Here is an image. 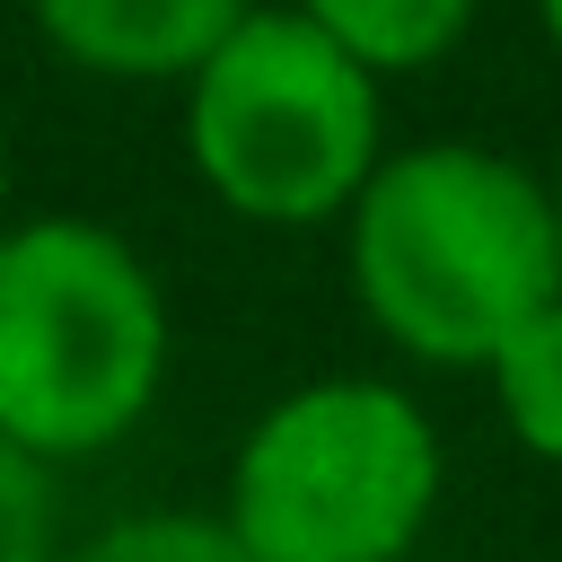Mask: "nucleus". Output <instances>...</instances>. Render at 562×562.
<instances>
[{
	"instance_id": "f257e3e1",
	"label": "nucleus",
	"mask_w": 562,
	"mask_h": 562,
	"mask_svg": "<svg viewBox=\"0 0 562 562\" xmlns=\"http://www.w3.org/2000/svg\"><path fill=\"white\" fill-rule=\"evenodd\" d=\"M351 290L413 360L492 369V351L562 299L553 193L483 140L395 149L351 202Z\"/></svg>"
},
{
	"instance_id": "f03ea898",
	"label": "nucleus",
	"mask_w": 562,
	"mask_h": 562,
	"mask_svg": "<svg viewBox=\"0 0 562 562\" xmlns=\"http://www.w3.org/2000/svg\"><path fill=\"white\" fill-rule=\"evenodd\" d=\"M167 378L158 272L97 220H18L0 237V439L44 457L114 448Z\"/></svg>"
},
{
	"instance_id": "7ed1b4c3",
	"label": "nucleus",
	"mask_w": 562,
	"mask_h": 562,
	"mask_svg": "<svg viewBox=\"0 0 562 562\" xmlns=\"http://www.w3.org/2000/svg\"><path fill=\"white\" fill-rule=\"evenodd\" d=\"M193 176L263 228H316L378 176V79L299 9H246V26L184 79Z\"/></svg>"
},
{
	"instance_id": "20e7f679",
	"label": "nucleus",
	"mask_w": 562,
	"mask_h": 562,
	"mask_svg": "<svg viewBox=\"0 0 562 562\" xmlns=\"http://www.w3.org/2000/svg\"><path fill=\"white\" fill-rule=\"evenodd\" d=\"M439 501V439L386 378H316L255 413L228 465V536L255 562H404Z\"/></svg>"
},
{
	"instance_id": "39448f33",
	"label": "nucleus",
	"mask_w": 562,
	"mask_h": 562,
	"mask_svg": "<svg viewBox=\"0 0 562 562\" xmlns=\"http://www.w3.org/2000/svg\"><path fill=\"white\" fill-rule=\"evenodd\" d=\"M44 44L97 79H193L255 0H26Z\"/></svg>"
},
{
	"instance_id": "423d86ee",
	"label": "nucleus",
	"mask_w": 562,
	"mask_h": 562,
	"mask_svg": "<svg viewBox=\"0 0 562 562\" xmlns=\"http://www.w3.org/2000/svg\"><path fill=\"white\" fill-rule=\"evenodd\" d=\"M299 18H307L316 35H334V44L378 79V70H422V61H439V53L465 35L474 0H299Z\"/></svg>"
},
{
	"instance_id": "0eeeda50",
	"label": "nucleus",
	"mask_w": 562,
	"mask_h": 562,
	"mask_svg": "<svg viewBox=\"0 0 562 562\" xmlns=\"http://www.w3.org/2000/svg\"><path fill=\"white\" fill-rule=\"evenodd\" d=\"M492 395H501V422L518 430V448L544 457V465H562V299L536 307L492 351Z\"/></svg>"
},
{
	"instance_id": "6e6552de",
	"label": "nucleus",
	"mask_w": 562,
	"mask_h": 562,
	"mask_svg": "<svg viewBox=\"0 0 562 562\" xmlns=\"http://www.w3.org/2000/svg\"><path fill=\"white\" fill-rule=\"evenodd\" d=\"M61 562H255L220 518H123V527H105V536H88L79 553H61Z\"/></svg>"
},
{
	"instance_id": "1a4fd4ad",
	"label": "nucleus",
	"mask_w": 562,
	"mask_h": 562,
	"mask_svg": "<svg viewBox=\"0 0 562 562\" xmlns=\"http://www.w3.org/2000/svg\"><path fill=\"white\" fill-rule=\"evenodd\" d=\"M0 562H53V492L26 448L0 439Z\"/></svg>"
},
{
	"instance_id": "9d476101",
	"label": "nucleus",
	"mask_w": 562,
	"mask_h": 562,
	"mask_svg": "<svg viewBox=\"0 0 562 562\" xmlns=\"http://www.w3.org/2000/svg\"><path fill=\"white\" fill-rule=\"evenodd\" d=\"M536 18H544V35H553V53H562V0H536Z\"/></svg>"
},
{
	"instance_id": "9b49d317",
	"label": "nucleus",
	"mask_w": 562,
	"mask_h": 562,
	"mask_svg": "<svg viewBox=\"0 0 562 562\" xmlns=\"http://www.w3.org/2000/svg\"><path fill=\"white\" fill-rule=\"evenodd\" d=\"M553 220H562V193H553Z\"/></svg>"
}]
</instances>
